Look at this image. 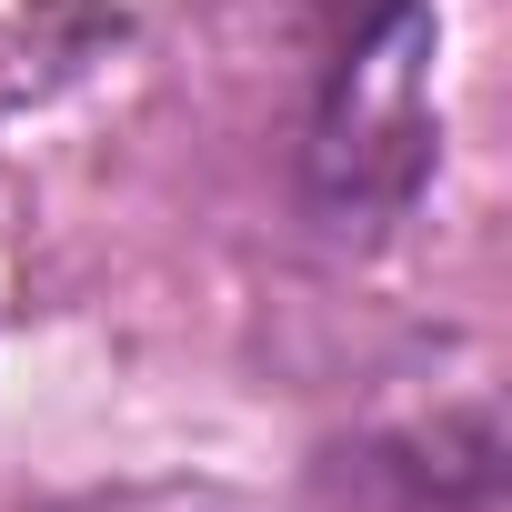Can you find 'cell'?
Listing matches in <instances>:
<instances>
[{"label":"cell","mask_w":512,"mask_h":512,"mask_svg":"<svg viewBox=\"0 0 512 512\" xmlns=\"http://www.w3.org/2000/svg\"><path fill=\"white\" fill-rule=\"evenodd\" d=\"M432 171V11L422 0H352L322 41L302 191L332 231L382 221Z\"/></svg>","instance_id":"6da1fadb"},{"label":"cell","mask_w":512,"mask_h":512,"mask_svg":"<svg viewBox=\"0 0 512 512\" xmlns=\"http://www.w3.org/2000/svg\"><path fill=\"white\" fill-rule=\"evenodd\" d=\"M322 512H502L492 412H432L402 432H362L322 462Z\"/></svg>","instance_id":"7a4b0ae2"}]
</instances>
